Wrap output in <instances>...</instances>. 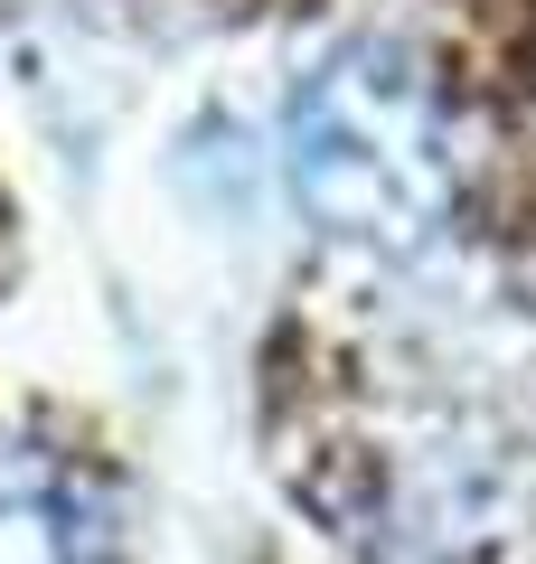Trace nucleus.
Segmentation results:
<instances>
[{
	"mask_svg": "<svg viewBox=\"0 0 536 564\" xmlns=\"http://www.w3.org/2000/svg\"><path fill=\"white\" fill-rule=\"evenodd\" d=\"M282 170L301 217L367 254H415L452 217V151H442L433 85L396 47H339L301 85Z\"/></svg>",
	"mask_w": 536,
	"mask_h": 564,
	"instance_id": "nucleus-1",
	"label": "nucleus"
},
{
	"mask_svg": "<svg viewBox=\"0 0 536 564\" xmlns=\"http://www.w3.org/2000/svg\"><path fill=\"white\" fill-rule=\"evenodd\" d=\"M0 564H95V527L57 480H0Z\"/></svg>",
	"mask_w": 536,
	"mask_h": 564,
	"instance_id": "nucleus-2",
	"label": "nucleus"
}]
</instances>
